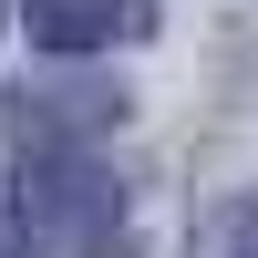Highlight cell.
Segmentation results:
<instances>
[{
    "instance_id": "obj_1",
    "label": "cell",
    "mask_w": 258,
    "mask_h": 258,
    "mask_svg": "<svg viewBox=\"0 0 258 258\" xmlns=\"http://www.w3.org/2000/svg\"><path fill=\"white\" fill-rule=\"evenodd\" d=\"M21 217H31L41 238H62V248L124 258V197H114V176H103V155H83V145H41V155L21 165Z\"/></svg>"
},
{
    "instance_id": "obj_2",
    "label": "cell",
    "mask_w": 258,
    "mask_h": 258,
    "mask_svg": "<svg viewBox=\"0 0 258 258\" xmlns=\"http://www.w3.org/2000/svg\"><path fill=\"white\" fill-rule=\"evenodd\" d=\"M31 41L41 52H114V41L155 31V0H31Z\"/></svg>"
},
{
    "instance_id": "obj_3",
    "label": "cell",
    "mask_w": 258,
    "mask_h": 258,
    "mask_svg": "<svg viewBox=\"0 0 258 258\" xmlns=\"http://www.w3.org/2000/svg\"><path fill=\"white\" fill-rule=\"evenodd\" d=\"M0 258H21V227H0Z\"/></svg>"
}]
</instances>
